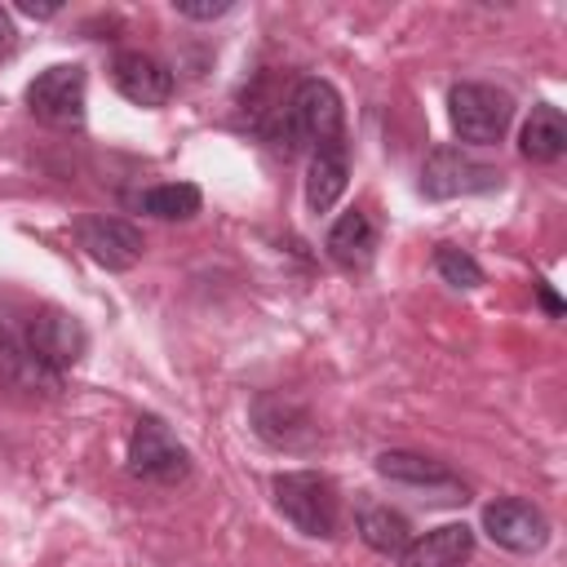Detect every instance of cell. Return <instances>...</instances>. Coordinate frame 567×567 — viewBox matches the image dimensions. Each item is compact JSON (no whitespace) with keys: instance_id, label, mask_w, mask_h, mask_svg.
Instances as JSON below:
<instances>
[{"instance_id":"6da1fadb","label":"cell","mask_w":567,"mask_h":567,"mask_svg":"<svg viewBox=\"0 0 567 567\" xmlns=\"http://www.w3.org/2000/svg\"><path fill=\"white\" fill-rule=\"evenodd\" d=\"M337 137H341V97H337V89L319 75L297 80L288 102L279 106L275 142L292 155V151H319Z\"/></svg>"},{"instance_id":"7a4b0ae2","label":"cell","mask_w":567,"mask_h":567,"mask_svg":"<svg viewBox=\"0 0 567 567\" xmlns=\"http://www.w3.org/2000/svg\"><path fill=\"white\" fill-rule=\"evenodd\" d=\"M275 505H279V514L301 536L328 540L341 527V496H337V487H332L328 474H315V470H288V474H279L275 478Z\"/></svg>"},{"instance_id":"3957f363","label":"cell","mask_w":567,"mask_h":567,"mask_svg":"<svg viewBox=\"0 0 567 567\" xmlns=\"http://www.w3.org/2000/svg\"><path fill=\"white\" fill-rule=\"evenodd\" d=\"M447 120H452V133L470 146H492L505 137L509 120H514V102L509 93L492 89V84H478V80H461L447 89Z\"/></svg>"},{"instance_id":"277c9868","label":"cell","mask_w":567,"mask_h":567,"mask_svg":"<svg viewBox=\"0 0 567 567\" xmlns=\"http://www.w3.org/2000/svg\"><path fill=\"white\" fill-rule=\"evenodd\" d=\"M128 470L146 483L173 487L190 474V452L159 416H137L128 434Z\"/></svg>"},{"instance_id":"5b68a950","label":"cell","mask_w":567,"mask_h":567,"mask_svg":"<svg viewBox=\"0 0 567 567\" xmlns=\"http://www.w3.org/2000/svg\"><path fill=\"white\" fill-rule=\"evenodd\" d=\"M18 341H22L35 359H44L53 372H62V377H66V372L84 359V350H89L84 323H80L75 315L58 310V306L31 310V315L22 319V328H18Z\"/></svg>"},{"instance_id":"8992f818","label":"cell","mask_w":567,"mask_h":567,"mask_svg":"<svg viewBox=\"0 0 567 567\" xmlns=\"http://www.w3.org/2000/svg\"><path fill=\"white\" fill-rule=\"evenodd\" d=\"M84 93H89V75L80 62H58L44 66L31 84H27V111L53 128H71L84 120Z\"/></svg>"},{"instance_id":"52a82bcc","label":"cell","mask_w":567,"mask_h":567,"mask_svg":"<svg viewBox=\"0 0 567 567\" xmlns=\"http://www.w3.org/2000/svg\"><path fill=\"white\" fill-rule=\"evenodd\" d=\"M501 186V168L474 159L461 146H434L421 168V195L425 199H456V195H483Z\"/></svg>"},{"instance_id":"ba28073f","label":"cell","mask_w":567,"mask_h":567,"mask_svg":"<svg viewBox=\"0 0 567 567\" xmlns=\"http://www.w3.org/2000/svg\"><path fill=\"white\" fill-rule=\"evenodd\" d=\"M483 532L492 545H501L509 554H536L549 540V518L540 514V505H532L523 496H501V501L483 505Z\"/></svg>"},{"instance_id":"9c48e42d","label":"cell","mask_w":567,"mask_h":567,"mask_svg":"<svg viewBox=\"0 0 567 567\" xmlns=\"http://www.w3.org/2000/svg\"><path fill=\"white\" fill-rule=\"evenodd\" d=\"M75 239H80V248L97 261V266H106V270H133L137 261H142V230L133 226V221H124V217H106V213H97V217H80L75 221Z\"/></svg>"},{"instance_id":"30bf717a","label":"cell","mask_w":567,"mask_h":567,"mask_svg":"<svg viewBox=\"0 0 567 567\" xmlns=\"http://www.w3.org/2000/svg\"><path fill=\"white\" fill-rule=\"evenodd\" d=\"M111 84L120 97H128L133 106H146V111H155L173 97V71L142 49H120L111 58Z\"/></svg>"},{"instance_id":"8fae6325","label":"cell","mask_w":567,"mask_h":567,"mask_svg":"<svg viewBox=\"0 0 567 567\" xmlns=\"http://www.w3.org/2000/svg\"><path fill=\"white\" fill-rule=\"evenodd\" d=\"M377 474L399 483V487H416V492H430V501H465V483L434 456H421V452H381L377 456Z\"/></svg>"},{"instance_id":"7c38bea8","label":"cell","mask_w":567,"mask_h":567,"mask_svg":"<svg viewBox=\"0 0 567 567\" xmlns=\"http://www.w3.org/2000/svg\"><path fill=\"white\" fill-rule=\"evenodd\" d=\"M252 430H257L266 443L288 447V452L310 447V443L319 439V425L310 421V412H306L297 399H284V394H261V399L252 403Z\"/></svg>"},{"instance_id":"4fadbf2b","label":"cell","mask_w":567,"mask_h":567,"mask_svg":"<svg viewBox=\"0 0 567 567\" xmlns=\"http://www.w3.org/2000/svg\"><path fill=\"white\" fill-rule=\"evenodd\" d=\"M0 385H9L18 394H58L62 372H53L44 359H35L18 341V332H0Z\"/></svg>"},{"instance_id":"5bb4252c","label":"cell","mask_w":567,"mask_h":567,"mask_svg":"<svg viewBox=\"0 0 567 567\" xmlns=\"http://www.w3.org/2000/svg\"><path fill=\"white\" fill-rule=\"evenodd\" d=\"M470 554H474V527H465V523H443V527L416 536V540L399 554V563H403V567H461Z\"/></svg>"},{"instance_id":"9a60e30c","label":"cell","mask_w":567,"mask_h":567,"mask_svg":"<svg viewBox=\"0 0 567 567\" xmlns=\"http://www.w3.org/2000/svg\"><path fill=\"white\" fill-rule=\"evenodd\" d=\"M350 182V155H346V142H328L319 151H310V168H306V204L310 213H328L341 190Z\"/></svg>"},{"instance_id":"2e32d148","label":"cell","mask_w":567,"mask_h":567,"mask_svg":"<svg viewBox=\"0 0 567 567\" xmlns=\"http://www.w3.org/2000/svg\"><path fill=\"white\" fill-rule=\"evenodd\" d=\"M323 248H328V257H332L341 270H363V266L372 261V252H377V221H372V213H368V208L341 213V217L332 221Z\"/></svg>"},{"instance_id":"e0dca14e","label":"cell","mask_w":567,"mask_h":567,"mask_svg":"<svg viewBox=\"0 0 567 567\" xmlns=\"http://www.w3.org/2000/svg\"><path fill=\"white\" fill-rule=\"evenodd\" d=\"M518 151L532 164H554L567 151V120H563V111L549 106V102H536L527 124H523V133H518Z\"/></svg>"},{"instance_id":"ac0fdd59","label":"cell","mask_w":567,"mask_h":567,"mask_svg":"<svg viewBox=\"0 0 567 567\" xmlns=\"http://www.w3.org/2000/svg\"><path fill=\"white\" fill-rule=\"evenodd\" d=\"M359 540L385 558H399L408 545H412V527L399 509L390 505H363L359 509Z\"/></svg>"},{"instance_id":"d6986e66","label":"cell","mask_w":567,"mask_h":567,"mask_svg":"<svg viewBox=\"0 0 567 567\" xmlns=\"http://www.w3.org/2000/svg\"><path fill=\"white\" fill-rule=\"evenodd\" d=\"M199 204H204V195L190 182H164V186H151L137 195V208L159 217V221H186L199 213Z\"/></svg>"},{"instance_id":"ffe728a7","label":"cell","mask_w":567,"mask_h":567,"mask_svg":"<svg viewBox=\"0 0 567 567\" xmlns=\"http://www.w3.org/2000/svg\"><path fill=\"white\" fill-rule=\"evenodd\" d=\"M434 270H439L452 288H478V284H483V266H478L465 248H452V244H439V252H434Z\"/></svg>"},{"instance_id":"44dd1931","label":"cell","mask_w":567,"mask_h":567,"mask_svg":"<svg viewBox=\"0 0 567 567\" xmlns=\"http://www.w3.org/2000/svg\"><path fill=\"white\" fill-rule=\"evenodd\" d=\"M173 13H182V18H195V22H213V18H221V13H230V0H204V4H190V0H173Z\"/></svg>"},{"instance_id":"7402d4cb","label":"cell","mask_w":567,"mask_h":567,"mask_svg":"<svg viewBox=\"0 0 567 567\" xmlns=\"http://www.w3.org/2000/svg\"><path fill=\"white\" fill-rule=\"evenodd\" d=\"M18 13H27V18H53V13H62V4H31V0H18Z\"/></svg>"},{"instance_id":"603a6c76","label":"cell","mask_w":567,"mask_h":567,"mask_svg":"<svg viewBox=\"0 0 567 567\" xmlns=\"http://www.w3.org/2000/svg\"><path fill=\"white\" fill-rule=\"evenodd\" d=\"M13 40H18V31H13V18H9L4 9H0V58H4L9 49H13Z\"/></svg>"},{"instance_id":"cb8c5ba5","label":"cell","mask_w":567,"mask_h":567,"mask_svg":"<svg viewBox=\"0 0 567 567\" xmlns=\"http://www.w3.org/2000/svg\"><path fill=\"white\" fill-rule=\"evenodd\" d=\"M540 301H545V310H549V315H563V301L549 292V284H540Z\"/></svg>"}]
</instances>
